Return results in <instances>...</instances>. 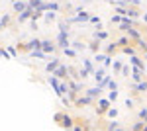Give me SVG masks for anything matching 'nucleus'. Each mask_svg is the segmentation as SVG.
<instances>
[{"label": "nucleus", "instance_id": "nucleus-1", "mask_svg": "<svg viewBox=\"0 0 147 131\" xmlns=\"http://www.w3.org/2000/svg\"><path fill=\"white\" fill-rule=\"evenodd\" d=\"M53 120L57 121L59 127H63L65 131H71V129H73V125H75V118H71L67 112H55Z\"/></svg>", "mask_w": 147, "mask_h": 131}, {"label": "nucleus", "instance_id": "nucleus-2", "mask_svg": "<svg viewBox=\"0 0 147 131\" xmlns=\"http://www.w3.org/2000/svg\"><path fill=\"white\" fill-rule=\"evenodd\" d=\"M127 90L131 92V96H139V94H147V78L139 80V82H129L127 84Z\"/></svg>", "mask_w": 147, "mask_h": 131}, {"label": "nucleus", "instance_id": "nucleus-3", "mask_svg": "<svg viewBox=\"0 0 147 131\" xmlns=\"http://www.w3.org/2000/svg\"><path fill=\"white\" fill-rule=\"evenodd\" d=\"M96 100L86 96V94H79L77 98L73 100V108H88V106H94Z\"/></svg>", "mask_w": 147, "mask_h": 131}, {"label": "nucleus", "instance_id": "nucleus-4", "mask_svg": "<svg viewBox=\"0 0 147 131\" xmlns=\"http://www.w3.org/2000/svg\"><path fill=\"white\" fill-rule=\"evenodd\" d=\"M94 104H96V116H98V118H102V116L106 114V110L112 106V102H110L108 98H98Z\"/></svg>", "mask_w": 147, "mask_h": 131}, {"label": "nucleus", "instance_id": "nucleus-5", "mask_svg": "<svg viewBox=\"0 0 147 131\" xmlns=\"http://www.w3.org/2000/svg\"><path fill=\"white\" fill-rule=\"evenodd\" d=\"M51 75H55L59 80H69V67L61 63V65L57 67V69L53 71V73H51Z\"/></svg>", "mask_w": 147, "mask_h": 131}, {"label": "nucleus", "instance_id": "nucleus-6", "mask_svg": "<svg viewBox=\"0 0 147 131\" xmlns=\"http://www.w3.org/2000/svg\"><path fill=\"white\" fill-rule=\"evenodd\" d=\"M41 51L43 53H57V45L51 41V39H41Z\"/></svg>", "mask_w": 147, "mask_h": 131}, {"label": "nucleus", "instance_id": "nucleus-7", "mask_svg": "<svg viewBox=\"0 0 147 131\" xmlns=\"http://www.w3.org/2000/svg\"><path fill=\"white\" fill-rule=\"evenodd\" d=\"M57 49H65V47H71V41H69V35L67 33H61L59 32V35H57Z\"/></svg>", "mask_w": 147, "mask_h": 131}, {"label": "nucleus", "instance_id": "nucleus-8", "mask_svg": "<svg viewBox=\"0 0 147 131\" xmlns=\"http://www.w3.org/2000/svg\"><path fill=\"white\" fill-rule=\"evenodd\" d=\"M129 65H131V67H137L139 71H145V65H147V63L141 59V57H139V55H131V57H129Z\"/></svg>", "mask_w": 147, "mask_h": 131}, {"label": "nucleus", "instance_id": "nucleus-9", "mask_svg": "<svg viewBox=\"0 0 147 131\" xmlns=\"http://www.w3.org/2000/svg\"><path fill=\"white\" fill-rule=\"evenodd\" d=\"M100 88H98V84H96V86L94 88H84V92H82V94H86V96H90V98H94V100H98L100 98Z\"/></svg>", "mask_w": 147, "mask_h": 131}, {"label": "nucleus", "instance_id": "nucleus-10", "mask_svg": "<svg viewBox=\"0 0 147 131\" xmlns=\"http://www.w3.org/2000/svg\"><path fill=\"white\" fill-rule=\"evenodd\" d=\"M67 92H69V82H67V80H61L59 86H57V90H55V94L61 98V96H65Z\"/></svg>", "mask_w": 147, "mask_h": 131}, {"label": "nucleus", "instance_id": "nucleus-11", "mask_svg": "<svg viewBox=\"0 0 147 131\" xmlns=\"http://www.w3.org/2000/svg\"><path fill=\"white\" fill-rule=\"evenodd\" d=\"M129 73H131V80H134V82H139V80H143V78H145L143 71H139L137 67H131V71H129Z\"/></svg>", "mask_w": 147, "mask_h": 131}, {"label": "nucleus", "instance_id": "nucleus-12", "mask_svg": "<svg viewBox=\"0 0 147 131\" xmlns=\"http://www.w3.org/2000/svg\"><path fill=\"white\" fill-rule=\"evenodd\" d=\"M59 65H61V59H59V57H53V59H51V61H49V63L45 65V71L49 73V75H51V73H53V71H55Z\"/></svg>", "mask_w": 147, "mask_h": 131}, {"label": "nucleus", "instance_id": "nucleus-13", "mask_svg": "<svg viewBox=\"0 0 147 131\" xmlns=\"http://www.w3.org/2000/svg\"><path fill=\"white\" fill-rule=\"evenodd\" d=\"M118 51H122L124 55H129L131 57V55H137V47L134 43H129V45H125V47H120Z\"/></svg>", "mask_w": 147, "mask_h": 131}, {"label": "nucleus", "instance_id": "nucleus-14", "mask_svg": "<svg viewBox=\"0 0 147 131\" xmlns=\"http://www.w3.org/2000/svg\"><path fill=\"white\" fill-rule=\"evenodd\" d=\"M125 33H127V37H129V39H134V41L141 37V32H137V30L134 28V26H129V28L125 30Z\"/></svg>", "mask_w": 147, "mask_h": 131}, {"label": "nucleus", "instance_id": "nucleus-15", "mask_svg": "<svg viewBox=\"0 0 147 131\" xmlns=\"http://www.w3.org/2000/svg\"><path fill=\"white\" fill-rule=\"evenodd\" d=\"M104 75H106V69H104V67H102V69H94L92 77H94V80H96V84H98L102 78H104Z\"/></svg>", "mask_w": 147, "mask_h": 131}, {"label": "nucleus", "instance_id": "nucleus-16", "mask_svg": "<svg viewBox=\"0 0 147 131\" xmlns=\"http://www.w3.org/2000/svg\"><path fill=\"white\" fill-rule=\"evenodd\" d=\"M118 114H120V112H118V108H114V106H110V108L106 110V114H104V116H106L108 120H116V118H118Z\"/></svg>", "mask_w": 147, "mask_h": 131}, {"label": "nucleus", "instance_id": "nucleus-17", "mask_svg": "<svg viewBox=\"0 0 147 131\" xmlns=\"http://www.w3.org/2000/svg\"><path fill=\"white\" fill-rule=\"evenodd\" d=\"M110 35H108V32H104V30H96L94 32V39H98V41H106Z\"/></svg>", "mask_w": 147, "mask_h": 131}, {"label": "nucleus", "instance_id": "nucleus-18", "mask_svg": "<svg viewBox=\"0 0 147 131\" xmlns=\"http://www.w3.org/2000/svg\"><path fill=\"white\" fill-rule=\"evenodd\" d=\"M30 57H32V59H45L47 53H43L41 49H32V51H30Z\"/></svg>", "mask_w": 147, "mask_h": 131}, {"label": "nucleus", "instance_id": "nucleus-19", "mask_svg": "<svg viewBox=\"0 0 147 131\" xmlns=\"http://www.w3.org/2000/svg\"><path fill=\"white\" fill-rule=\"evenodd\" d=\"M88 77H90V73H88L84 67H82V69H77V78H79V80H86Z\"/></svg>", "mask_w": 147, "mask_h": 131}, {"label": "nucleus", "instance_id": "nucleus-20", "mask_svg": "<svg viewBox=\"0 0 147 131\" xmlns=\"http://www.w3.org/2000/svg\"><path fill=\"white\" fill-rule=\"evenodd\" d=\"M47 82H49V86L53 88V90H57V86H59V82H61V80H59L55 75H49V77H47Z\"/></svg>", "mask_w": 147, "mask_h": 131}, {"label": "nucleus", "instance_id": "nucleus-21", "mask_svg": "<svg viewBox=\"0 0 147 131\" xmlns=\"http://www.w3.org/2000/svg\"><path fill=\"white\" fill-rule=\"evenodd\" d=\"M100 43H102V41H98V39H94V41H90V43L86 45V47H88L90 51H94V53H98V51H100Z\"/></svg>", "mask_w": 147, "mask_h": 131}, {"label": "nucleus", "instance_id": "nucleus-22", "mask_svg": "<svg viewBox=\"0 0 147 131\" xmlns=\"http://www.w3.org/2000/svg\"><path fill=\"white\" fill-rule=\"evenodd\" d=\"M73 49H75V51H77V53H79V51H84V49H86V43H82V41H73Z\"/></svg>", "mask_w": 147, "mask_h": 131}, {"label": "nucleus", "instance_id": "nucleus-23", "mask_svg": "<svg viewBox=\"0 0 147 131\" xmlns=\"http://www.w3.org/2000/svg\"><path fill=\"white\" fill-rule=\"evenodd\" d=\"M118 53V45L116 43H108L106 45V55H116Z\"/></svg>", "mask_w": 147, "mask_h": 131}, {"label": "nucleus", "instance_id": "nucleus-24", "mask_svg": "<svg viewBox=\"0 0 147 131\" xmlns=\"http://www.w3.org/2000/svg\"><path fill=\"white\" fill-rule=\"evenodd\" d=\"M129 43H131V39H129V37H120V39L116 41L118 49H120V47H125V45H129Z\"/></svg>", "mask_w": 147, "mask_h": 131}, {"label": "nucleus", "instance_id": "nucleus-25", "mask_svg": "<svg viewBox=\"0 0 147 131\" xmlns=\"http://www.w3.org/2000/svg\"><path fill=\"white\" fill-rule=\"evenodd\" d=\"M145 127V123H143V120H137V121H134V125L129 127L131 131H139V129H143Z\"/></svg>", "mask_w": 147, "mask_h": 131}, {"label": "nucleus", "instance_id": "nucleus-26", "mask_svg": "<svg viewBox=\"0 0 147 131\" xmlns=\"http://www.w3.org/2000/svg\"><path fill=\"white\" fill-rule=\"evenodd\" d=\"M129 71H131V65H122V71H120V77L127 78V77H129Z\"/></svg>", "mask_w": 147, "mask_h": 131}, {"label": "nucleus", "instance_id": "nucleus-27", "mask_svg": "<svg viewBox=\"0 0 147 131\" xmlns=\"http://www.w3.org/2000/svg\"><path fill=\"white\" fill-rule=\"evenodd\" d=\"M82 67H84V69H86V71H88V73H94V65H92L90 63V59H84V61H82Z\"/></svg>", "mask_w": 147, "mask_h": 131}, {"label": "nucleus", "instance_id": "nucleus-28", "mask_svg": "<svg viewBox=\"0 0 147 131\" xmlns=\"http://www.w3.org/2000/svg\"><path fill=\"white\" fill-rule=\"evenodd\" d=\"M63 53H65V57H71V59H75V57H77V51H75V49H71V47H65V49H63Z\"/></svg>", "mask_w": 147, "mask_h": 131}, {"label": "nucleus", "instance_id": "nucleus-29", "mask_svg": "<svg viewBox=\"0 0 147 131\" xmlns=\"http://www.w3.org/2000/svg\"><path fill=\"white\" fill-rule=\"evenodd\" d=\"M102 65H104L106 71H108V69L112 67V55H106V57H104V61H102Z\"/></svg>", "mask_w": 147, "mask_h": 131}, {"label": "nucleus", "instance_id": "nucleus-30", "mask_svg": "<svg viewBox=\"0 0 147 131\" xmlns=\"http://www.w3.org/2000/svg\"><path fill=\"white\" fill-rule=\"evenodd\" d=\"M122 61H114V65H112V69H114V75H120V71H122Z\"/></svg>", "mask_w": 147, "mask_h": 131}, {"label": "nucleus", "instance_id": "nucleus-31", "mask_svg": "<svg viewBox=\"0 0 147 131\" xmlns=\"http://www.w3.org/2000/svg\"><path fill=\"white\" fill-rule=\"evenodd\" d=\"M26 6H28V4H24V2H18V0L14 2V10H16V12H24V10H26Z\"/></svg>", "mask_w": 147, "mask_h": 131}, {"label": "nucleus", "instance_id": "nucleus-32", "mask_svg": "<svg viewBox=\"0 0 147 131\" xmlns=\"http://www.w3.org/2000/svg\"><path fill=\"white\" fill-rule=\"evenodd\" d=\"M124 106H125L127 110H129V112H131V110H134V106H136V100H134V98H125Z\"/></svg>", "mask_w": 147, "mask_h": 131}, {"label": "nucleus", "instance_id": "nucleus-33", "mask_svg": "<svg viewBox=\"0 0 147 131\" xmlns=\"http://www.w3.org/2000/svg\"><path fill=\"white\" fill-rule=\"evenodd\" d=\"M118 96H120V92H118V90H110V94H108V100H110V102H116V100H118Z\"/></svg>", "mask_w": 147, "mask_h": 131}, {"label": "nucleus", "instance_id": "nucleus-34", "mask_svg": "<svg viewBox=\"0 0 147 131\" xmlns=\"http://www.w3.org/2000/svg\"><path fill=\"white\" fill-rule=\"evenodd\" d=\"M116 127H120V123H118V121H110V123H108V125H106V131H114L116 129Z\"/></svg>", "mask_w": 147, "mask_h": 131}, {"label": "nucleus", "instance_id": "nucleus-35", "mask_svg": "<svg viewBox=\"0 0 147 131\" xmlns=\"http://www.w3.org/2000/svg\"><path fill=\"white\" fill-rule=\"evenodd\" d=\"M104 57H106V53H104V55H102V53H94V61H96V63H102Z\"/></svg>", "mask_w": 147, "mask_h": 131}, {"label": "nucleus", "instance_id": "nucleus-36", "mask_svg": "<svg viewBox=\"0 0 147 131\" xmlns=\"http://www.w3.org/2000/svg\"><path fill=\"white\" fill-rule=\"evenodd\" d=\"M0 57H2V59H6V61H10V59H12L10 55H8V51H6V49H0Z\"/></svg>", "mask_w": 147, "mask_h": 131}, {"label": "nucleus", "instance_id": "nucleus-37", "mask_svg": "<svg viewBox=\"0 0 147 131\" xmlns=\"http://www.w3.org/2000/svg\"><path fill=\"white\" fill-rule=\"evenodd\" d=\"M122 18H124V16H120V14L112 16V24H120V22H122Z\"/></svg>", "mask_w": 147, "mask_h": 131}, {"label": "nucleus", "instance_id": "nucleus-38", "mask_svg": "<svg viewBox=\"0 0 147 131\" xmlns=\"http://www.w3.org/2000/svg\"><path fill=\"white\" fill-rule=\"evenodd\" d=\"M88 22H90V24H98V26H102V24H100V18H96V16H90V18H88Z\"/></svg>", "mask_w": 147, "mask_h": 131}, {"label": "nucleus", "instance_id": "nucleus-39", "mask_svg": "<svg viewBox=\"0 0 147 131\" xmlns=\"http://www.w3.org/2000/svg\"><path fill=\"white\" fill-rule=\"evenodd\" d=\"M108 88H110V90H118V82H116V80H110V82H108Z\"/></svg>", "mask_w": 147, "mask_h": 131}, {"label": "nucleus", "instance_id": "nucleus-40", "mask_svg": "<svg viewBox=\"0 0 147 131\" xmlns=\"http://www.w3.org/2000/svg\"><path fill=\"white\" fill-rule=\"evenodd\" d=\"M0 24H2V26H4V28H6V26H8V24H10V16H4V18H2V20H0Z\"/></svg>", "mask_w": 147, "mask_h": 131}, {"label": "nucleus", "instance_id": "nucleus-41", "mask_svg": "<svg viewBox=\"0 0 147 131\" xmlns=\"http://www.w3.org/2000/svg\"><path fill=\"white\" fill-rule=\"evenodd\" d=\"M71 131H86V129H84L82 125H79V123H75V125H73V129H71Z\"/></svg>", "mask_w": 147, "mask_h": 131}, {"label": "nucleus", "instance_id": "nucleus-42", "mask_svg": "<svg viewBox=\"0 0 147 131\" xmlns=\"http://www.w3.org/2000/svg\"><path fill=\"white\" fill-rule=\"evenodd\" d=\"M45 18H47V22H51V20H55V14L51 12V14H45Z\"/></svg>", "mask_w": 147, "mask_h": 131}, {"label": "nucleus", "instance_id": "nucleus-43", "mask_svg": "<svg viewBox=\"0 0 147 131\" xmlns=\"http://www.w3.org/2000/svg\"><path fill=\"white\" fill-rule=\"evenodd\" d=\"M8 51H10V55H12V57H16V55H18V51H16V49H14V47H10V49H8Z\"/></svg>", "mask_w": 147, "mask_h": 131}, {"label": "nucleus", "instance_id": "nucleus-44", "mask_svg": "<svg viewBox=\"0 0 147 131\" xmlns=\"http://www.w3.org/2000/svg\"><path fill=\"white\" fill-rule=\"evenodd\" d=\"M143 59H145V63H147V49L143 51Z\"/></svg>", "mask_w": 147, "mask_h": 131}, {"label": "nucleus", "instance_id": "nucleus-45", "mask_svg": "<svg viewBox=\"0 0 147 131\" xmlns=\"http://www.w3.org/2000/svg\"><path fill=\"white\" fill-rule=\"evenodd\" d=\"M124 129H125V127H116L114 131H124Z\"/></svg>", "mask_w": 147, "mask_h": 131}, {"label": "nucleus", "instance_id": "nucleus-46", "mask_svg": "<svg viewBox=\"0 0 147 131\" xmlns=\"http://www.w3.org/2000/svg\"><path fill=\"white\" fill-rule=\"evenodd\" d=\"M143 75H145V78H147V65H145V71H143Z\"/></svg>", "mask_w": 147, "mask_h": 131}, {"label": "nucleus", "instance_id": "nucleus-47", "mask_svg": "<svg viewBox=\"0 0 147 131\" xmlns=\"http://www.w3.org/2000/svg\"><path fill=\"white\" fill-rule=\"evenodd\" d=\"M143 20H145V22H147V12H145V16H143Z\"/></svg>", "mask_w": 147, "mask_h": 131}, {"label": "nucleus", "instance_id": "nucleus-48", "mask_svg": "<svg viewBox=\"0 0 147 131\" xmlns=\"http://www.w3.org/2000/svg\"><path fill=\"white\" fill-rule=\"evenodd\" d=\"M12 2H16V0H12Z\"/></svg>", "mask_w": 147, "mask_h": 131}]
</instances>
